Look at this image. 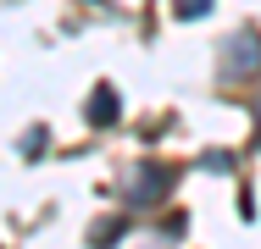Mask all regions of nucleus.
Here are the masks:
<instances>
[{
  "mask_svg": "<svg viewBox=\"0 0 261 249\" xmlns=\"http://www.w3.org/2000/svg\"><path fill=\"white\" fill-rule=\"evenodd\" d=\"M222 61H228V67H222L228 78H256L261 72V34L256 28H239V34L222 45Z\"/></svg>",
  "mask_w": 261,
  "mask_h": 249,
  "instance_id": "nucleus-1",
  "label": "nucleus"
},
{
  "mask_svg": "<svg viewBox=\"0 0 261 249\" xmlns=\"http://www.w3.org/2000/svg\"><path fill=\"white\" fill-rule=\"evenodd\" d=\"M89 122H117V95L111 89H95L89 95Z\"/></svg>",
  "mask_w": 261,
  "mask_h": 249,
  "instance_id": "nucleus-3",
  "label": "nucleus"
},
{
  "mask_svg": "<svg viewBox=\"0 0 261 249\" xmlns=\"http://www.w3.org/2000/svg\"><path fill=\"white\" fill-rule=\"evenodd\" d=\"M167 189H172V172H167V166H139V172L128 177L122 199H128V205H156Z\"/></svg>",
  "mask_w": 261,
  "mask_h": 249,
  "instance_id": "nucleus-2",
  "label": "nucleus"
},
{
  "mask_svg": "<svg viewBox=\"0 0 261 249\" xmlns=\"http://www.w3.org/2000/svg\"><path fill=\"white\" fill-rule=\"evenodd\" d=\"M178 11H184V17H206L211 0H178Z\"/></svg>",
  "mask_w": 261,
  "mask_h": 249,
  "instance_id": "nucleus-4",
  "label": "nucleus"
}]
</instances>
